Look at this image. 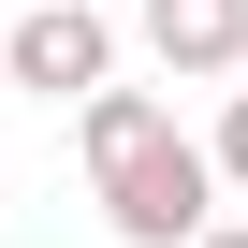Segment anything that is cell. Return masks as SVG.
<instances>
[{
    "instance_id": "cell-1",
    "label": "cell",
    "mask_w": 248,
    "mask_h": 248,
    "mask_svg": "<svg viewBox=\"0 0 248 248\" xmlns=\"http://www.w3.org/2000/svg\"><path fill=\"white\" fill-rule=\"evenodd\" d=\"M219 190H233L219 146H190L175 117H161L132 161H102V219H117V248H190V233L219 219Z\"/></svg>"
},
{
    "instance_id": "cell-2",
    "label": "cell",
    "mask_w": 248,
    "mask_h": 248,
    "mask_svg": "<svg viewBox=\"0 0 248 248\" xmlns=\"http://www.w3.org/2000/svg\"><path fill=\"white\" fill-rule=\"evenodd\" d=\"M0 73L44 88V102H88V88H117V30L88 15V0H30L15 44H0Z\"/></svg>"
},
{
    "instance_id": "cell-3",
    "label": "cell",
    "mask_w": 248,
    "mask_h": 248,
    "mask_svg": "<svg viewBox=\"0 0 248 248\" xmlns=\"http://www.w3.org/2000/svg\"><path fill=\"white\" fill-rule=\"evenodd\" d=\"M146 59L161 73H233L248 59V0H146Z\"/></svg>"
},
{
    "instance_id": "cell-4",
    "label": "cell",
    "mask_w": 248,
    "mask_h": 248,
    "mask_svg": "<svg viewBox=\"0 0 248 248\" xmlns=\"http://www.w3.org/2000/svg\"><path fill=\"white\" fill-rule=\"evenodd\" d=\"M146 132H161V102H146V88H88V175H102V161H132Z\"/></svg>"
},
{
    "instance_id": "cell-5",
    "label": "cell",
    "mask_w": 248,
    "mask_h": 248,
    "mask_svg": "<svg viewBox=\"0 0 248 248\" xmlns=\"http://www.w3.org/2000/svg\"><path fill=\"white\" fill-rule=\"evenodd\" d=\"M219 175L248 190V88H233V117H219Z\"/></svg>"
},
{
    "instance_id": "cell-6",
    "label": "cell",
    "mask_w": 248,
    "mask_h": 248,
    "mask_svg": "<svg viewBox=\"0 0 248 248\" xmlns=\"http://www.w3.org/2000/svg\"><path fill=\"white\" fill-rule=\"evenodd\" d=\"M190 248H248V219H204V233H190Z\"/></svg>"
},
{
    "instance_id": "cell-7",
    "label": "cell",
    "mask_w": 248,
    "mask_h": 248,
    "mask_svg": "<svg viewBox=\"0 0 248 248\" xmlns=\"http://www.w3.org/2000/svg\"><path fill=\"white\" fill-rule=\"evenodd\" d=\"M233 73H248V59H233Z\"/></svg>"
}]
</instances>
